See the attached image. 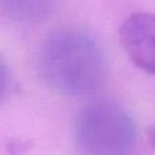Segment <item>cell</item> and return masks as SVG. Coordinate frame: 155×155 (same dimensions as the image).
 <instances>
[{
    "label": "cell",
    "instance_id": "6da1fadb",
    "mask_svg": "<svg viewBox=\"0 0 155 155\" xmlns=\"http://www.w3.org/2000/svg\"><path fill=\"white\" fill-rule=\"evenodd\" d=\"M40 71L54 91L83 97L104 84L107 67L104 52L93 37L78 30H63L42 45Z\"/></svg>",
    "mask_w": 155,
    "mask_h": 155
},
{
    "label": "cell",
    "instance_id": "7a4b0ae2",
    "mask_svg": "<svg viewBox=\"0 0 155 155\" xmlns=\"http://www.w3.org/2000/svg\"><path fill=\"white\" fill-rule=\"evenodd\" d=\"M75 142L84 154H128L136 143V125L120 104L98 99L86 105L78 114Z\"/></svg>",
    "mask_w": 155,
    "mask_h": 155
},
{
    "label": "cell",
    "instance_id": "3957f363",
    "mask_svg": "<svg viewBox=\"0 0 155 155\" xmlns=\"http://www.w3.org/2000/svg\"><path fill=\"white\" fill-rule=\"evenodd\" d=\"M120 44L140 71L155 78V14L129 15L120 26Z\"/></svg>",
    "mask_w": 155,
    "mask_h": 155
},
{
    "label": "cell",
    "instance_id": "277c9868",
    "mask_svg": "<svg viewBox=\"0 0 155 155\" xmlns=\"http://www.w3.org/2000/svg\"><path fill=\"white\" fill-rule=\"evenodd\" d=\"M54 0H0V7L16 21L34 22L48 15Z\"/></svg>",
    "mask_w": 155,
    "mask_h": 155
},
{
    "label": "cell",
    "instance_id": "5b68a950",
    "mask_svg": "<svg viewBox=\"0 0 155 155\" xmlns=\"http://www.w3.org/2000/svg\"><path fill=\"white\" fill-rule=\"evenodd\" d=\"M8 87H10V75H8V70L3 60L0 59V104L3 99L5 98L8 93Z\"/></svg>",
    "mask_w": 155,
    "mask_h": 155
},
{
    "label": "cell",
    "instance_id": "8992f818",
    "mask_svg": "<svg viewBox=\"0 0 155 155\" xmlns=\"http://www.w3.org/2000/svg\"><path fill=\"white\" fill-rule=\"evenodd\" d=\"M150 142H151V144L155 147V127L150 131Z\"/></svg>",
    "mask_w": 155,
    "mask_h": 155
}]
</instances>
